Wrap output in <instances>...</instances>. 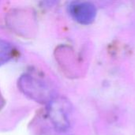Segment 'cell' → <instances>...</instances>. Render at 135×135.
Segmentation results:
<instances>
[{"label":"cell","instance_id":"obj_1","mask_svg":"<svg viewBox=\"0 0 135 135\" xmlns=\"http://www.w3.org/2000/svg\"><path fill=\"white\" fill-rule=\"evenodd\" d=\"M69 12L75 21L82 25L93 23L97 16L96 6L89 2H73L69 6Z\"/></svg>","mask_w":135,"mask_h":135},{"label":"cell","instance_id":"obj_2","mask_svg":"<svg viewBox=\"0 0 135 135\" xmlns=\"http://www.w3.org/2000/svg\"><path fill=\"white\" fill-rule=\"evenodd\" d=\"M15 50L9 42L0 39V66L9 62L14 55Z\"/></svg>","mask_w":135,"mask_h":135}]
</instances>
